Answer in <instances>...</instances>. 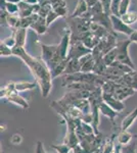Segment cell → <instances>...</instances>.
Wrapping results in <instances>:
<instances>
[{"instance_id": "cell-43", "label": "cell", "mask_w": 137, "mask_h": 153, "mask_svg": "<svg viewBox=\"0 0 137 153\" xmlns=\"http://www.w3.org/2000/svg\"><path fill=\"white\" fill-rule=\"evenodd\" d=\"M2 43H4L6 46H8V47H10V48H14L16 47V38H14V36L12 35L10 38H7L5 39V40H3V41H1Z\"/></svg>"}, {"instance_id": "cell-29", "label": "cell", "mask_w": 137, "mask_h": 153, "mask_svg": "<svg viewBox=\"0 0 137 153\" xmlns=\"http://www.w3.org/2000/svg\"><path fill=\"white\" fill-rule=\"evenodd\" d=\"M19 22V16L17 14H8L6 19V25L12 29H17Z\"/></svg>"}, {"instance_id": "cell-37", "label": "cell", "mask_w": 137, "mask_h": 153, "mask_svg": "<svg viewBox=\"0 0 137 153\" xmlns=\"http://www.w3.org/2000/svg\"><path fill=\"white\" fill-rule=\"evenodd\" d=\"M5 9L9 14H19V5L11 2H6Z\"/></svg>"}, {"instance_id": "cell-30", "label": "cell", "mask_w": 137, "mask_h": 153, "mask_svg": "<svg viewBox=\"0 0 137 153\" xmlns=\"http://www.w3.org/2000/svg\"><path fill=\"white\" fill-rule=\"evenodd\" d=\"M111 66H114V68H118L119 71H123L124 74H130V73H132V71H135V70H133V68H131L130 66H128L127 65H124V63H122L118 60H116L115 62L112 63Z\"/></svg>"}, {"instance_id": "cell-35", "label": "cell", "mask_w": 137, "mask_h": 153, "mask_svg": "<svg viewBox=\"0 0 137 153\" xmlns=\"http://www.w3.org/2000/svg\"><path fill=\"white\" fill-rule=\"evenodd\" d=\"M51 10H52V6L50 4H41L40 10H39L38 14L41 16V18L46 19V16L50 13Z\"/></svg>"}, {"instance_id": "cell-14", "label": "cell", "mask_w": 137, "mask_h": 153, "mask_svg": "<svg viewBox=\"0 0 137 153\" xmlns=\"http://www.w3.org/2000/svg\"><path fill=\"white\" fill-rule=\"evenodd\" d=\"M136 120H137V107L134 108L128 115H126L123 118L121 124V131H128V129L134 124V122Z\"/></svg>"}, {"instance_id": "cell-9", "label": "cell", "mask_w": 137, "mask_h": 153, "mask_svg": "<svg viewBox=\"0 0 137 153\" xmlns=\"http://www.w3.org/2000/svg\"><path fill=\"white\" fill-rule=\"evenodd\" d=\"M91 21H92V23H96V24L100 25V26L104 27V28L108 29L109 32H115L113 29V24H112L111 16L106 14V12L93 16L91 19Z\"/></svg>"}, {"instance_id": "cell-22", "label": "cell", "mask_w": 137, "mask_h": 153, "mask_svg": "<svg viewBox=\"0 0 137 153\" xmlns=\"http://www.w3.org/2000/svg\"><path fill=\"white\" fill-rule=\"evenodd\" d=\"M133 139V135L129 133L128 131H121L119 135L117 136V140H118V144L125 146V145L130 144Z\"/></svg>"}, {"instance_id": "cell-32", "label": "cell", "mask_w": 137, "mask_h": 153, "mask_svg": "<svg viewBox=\"0 0 137 153\" xmlns=\"http://www.w3.org/2000/svg\"><path fill=\"white\" fill-rule=\"evenodd\" d=\"M121 1L122 0H113L111 4V12L113 16H120V5H121Z\"/></svg>"}, {"instance_id": "cell-47", "label": "cell", "mask_w": 137, "mask_h": 153, "mask_svg": "<svg viewBox=\"0 0 137 153\" xmlns=\"http://www.w3.org/2000/svg\"><path fill=\"white\" fill-rule=\"evenodd\" d=\"M129 40L131 42H134V43H137V30L132 33V35L129 37Z\"/></svg>"}, {"instance_id": "cell-8", "label": "cell", "mask_w": 137, "mask_h": 153, "mask_svg": "<svg viewBox=\"0 0 137 153\" xmlns=\"http://www.w3.org/2000/svg\"><path fill=\"white\" fill-rule=\"evenodd\" d=\"M71 37H72V32H71V30L68 29L64 32L61 43L58 44V51L63 59H66L68 57V53H69L70 47H71Z\"/></svg>"}, {"instance_id": "cell-50", "label": "cell", "mask_w": 137, "mask_h": 153, "mask_svg": "<svg viewBox=\"0 0 137 153\" xmlns=\"http://www.w3.org/2000/svg\"><path fill=\"white\" fill-rule=\"evenodd\" d=\"M7 2H11V3H16V4H19V2H22L23 0H6Z\"/></svg>"}, {"instance_id": "cell-11", "label": "cell", "mask_w": 137, "mask_h": 153, "mask_svg": "<svg viewBox=\"0 0 137 153\" xmlns=\"http://www.w3.org/2000/svg\"><path fill=\"white\" fill-rule=\"evenodd\" d=\"M118 84V83H117ZM135 93V90L130 87H127V86H122V85H117L116 91L114 93V96L120 101H124L127 98H129Z\"/></svg>"}, {"instance_id": "cell-38", "label": "cell", "mask_w": 137, "mask_h": 153, "mask_svg": "<svg viewBox=\"0 0 137 153\" xmlns=\"http://www.w3.org/2000/svg\"><path fill=\"white\" fill-rule=\"evenodd\" d=\"M0 54L1 56H9V55H13L12 52V48L6 46L4 43H0Z\"/></svg>"}, {"instance_id": "cell-3", "label": "cell", "mask_w": 137, "mask_h": 153, "mask_svg": "<svg viewBox=\"0 0 137 153\" xmlns=\"http://www.w3.org/2000/svg\"><path fill=\"white\" fill-rule=\"evenodd\" d=\"M41 58L45 61V63L48 66V68L52 71L56 68L61 61L64 60L61 58L58 51V45H47L42 44L41 45Z\"/></svg>"}, {"instance_id": "cell-10", "label": "cell", "mask_w": 137, "mask_h": 153, "mask_svg": "<svg viewBox=\"0 0 137 153\" xmlns=\"http://www.w3.org/2000/svg\"><path fill=\"white\" fill-rule=\"evenodd\" d=\"M103 102H106L109 106H111L113 109H115L118 112H122L125 109V104L123 103V101L118 100L114 95L103 94Z\"/></svg>"}, {"instance_id": "cell-25", "label": "cell", "mask_w": 137, "mask_h": 153, "mask_svg": "<svg viewBox=\"0 0 137 153\" xmlns=\"http://www.w3.org/2000/svg\"><path fill=\"white\" fill-rule=\"evenodd\" d=\"M68 62H69V59H68V58L64 59V60L61 61V62L59 63V65H57L56 68L51 71L52 78L54 79V78H57V76L64 75V71H66L67 65H68Z\"/></svg>"}, {"instance_id": "cell-5", "label": "cell", "mask_w": 137, "mask_h": 153, "mask_svg": "<svg viewBox=\"0 0 137 153\" xmlns=\"http://www.w3.org/2000/svg\"><path fill=\"white\" fill-rule=\"evenodd\" d=\"M69 29L71 30L72 35H80L82 33L90 31V27L92 24L91 19H87L84 18H68Z\"/></svg>"}, {"instance_id": "cell-2", "label": "cell", "mask_w": 137, "mask_h": 153, "mask_svg": "<svg viewBox=\"0 0 137 153\" xmlns=\"http://www.w3.org/2000/svg\"><path fill=\"white\" fill-rule=\"evenodd\" d=\"M72 83H88L95 85L96 87H103V85L106 83V79L94 73H83V71H79L73 75H64L63 76L61 85L64 87H67L69 84Z\"/></svg>"}, {"instance_id": "cell-28", "label": "cell", "mask_w": 137, "mask_h": 153, "mask_svg": "<svg viewBox=\"0 0 137 153\" xmlns=\"http://www.w3.org/2000/svg\"><path fill=\"white\" fill-rule=\"evenodd\" d=\"M103 61L108 66H111L112 63L115 62L117 60V49L115 48L113 50H111L109 52H108L106 54L103 55Z\"/></svg>"}, {"instance_id": "cell-36", "label": "cell", "mask_w": 137, "mask_h": 153, "mask_svg": "<svg viewBox=\"0 0 137 153\" xmlns=\"http://www.w3.org/2000/svg\"><path fill=\"white\" fill-rule=\"evenodd\" d=\"M81 129L83 131V133L85 135H93L94 133V128L91 124H87V123L81 122Z\"/></svg>"}, {"instance_id": "cell-34", "label": "cell", "mask_w": 137, "mask_h": 153, "mask_svg": "<svg viewBox=\"0 0 137 153\" xmlns=\"http://www.w3.org/2000/svg\"><path fill=\"white\" fill-rule=\"evenodd\" d=\"M41 4H50L52 6V9L59 6H67L66 0H44V2Z\"/></svg>"}, {"instance_id": "cell-44", "label": "cell", "mask_w": 137, "mask_h": 153, "mask_svg": "<svg viewBox=\"0 0 137 153\" xmlns=\"http://www.w3.org/2000/svg\"><path fill=\"white\" fill-rule=\"evenodd\" d=\"M53 10L55 11L57 14H58L59 18H66V16H67V13H68V10H67V7H66V6H59V7H56V8H54Z\"/></svg>"}, {"instance_id": "cell-18", "label": "cell", "mask_w": 137, "mask_h": 153, "mask_svg": "<svg viewBox=\"0 0 137 153\" xmlns=\"http://www.w3.org/2000/svg\"><path fill=\"white\" fill-rule=\"evenodd\" d=\"M81 70H82V65H81L80 61H79V59H71V60H69L64 76V75H73V74L81 71Z\"/></svg>"}, {"instance_id": "cell-23", "label": "cell", "mask_w": 137, "mask_h": 153, "mask_svg": "<svg viewBox=\"0 0 137 153\" xmlns=\"http://www.w3.org/2000/svg\"><path fill=\"white\" fill-rule=\"evenodd\" d=\"M106 68H108V65L104 63L103 58L101 57V58L96 59L95 60V66H94L93 71H92V73L96 74V75H98V76H103L104 74H106Z\"/></svg>"}, {"instance_id": "cell-45", "label": "cell", "mask_w": 137, "mask_h": 153, "mask_svg": "<svg viewBox=\"0 0 137 153\" xmlns=\"http://www.w3.org/2000/svg\"><path fill=\"white\" fill-rule=\"evenodd\" d=\"M35 153H46L45 149H44V146H43V143H42L41 141H37Z\"/></svg>"}, {"instance_id": "cell-41", "label": "cell", "mask_w": 137, "mask_h": 153, "mask_svg": "<svg viewBox=\"0 0 137 153\" xmlns=\"http://www.w3.org/2000/svg\"><path fill=\"white\" fill-rule=\"evenodd\" d=\"M113 0H99V2L101 3V5L103 7V10L106 12V14L109 16H112V12H111V4Z\"/></svg>"}, {"instance_id": "cell-48", "label": "cell", "mask_w": 137, "mask_h": 153, "mask_svg": "<svg viewBox=\"0 0 137 153\" xmlns=\"http://www.w3.org/2000/svg\"><path fill=\"white\" fill-rule=\"evenodd\" d=\"M85 1H86V3H87V5H88V7L90 8V7L95 5L97 2L99 1V0H85Z\"/></svg>"}, {"instance_id": "cell-15", "label": "cell", "mask_w": 137, "mask_h": 153, "mask_svg": "<svg viewBox=\"0 0 137 153\" xmlns=\"http://www.w3.org/2000/svg\"><path fill=\"white\" fill-rule=\"evenodd\" d=\"M90 31L93 33V35L96 37L97 39L101 40V39L106 38L108 37V35L111 32L109 31L108 29H106L104 27L100 26V25L96 24V23H92L91 24V27H90Z\"/></svg>"}, {"instance_id": "cell-20", "label": "cell", "mask_w": 137, "mask_h": 153, "mask_svg": "<svg viewBox=\"0 0 137 153\" xmlns=\"http://www.w3.org/2000/svg\"><path fill=\"white\" fill-rule=\"evenodd\" d=\"M47 28H48V26H47V24H46V19L41 18L40 16H39V19L31 26V29L35 30L36 33L39 34V35L45 34L47 32Z\"/></svg>"}, {"instance_id": "cell-7", "label": "cell", "mask_w": 137, "mask_h": 153, "mask_svg": "<svg viewBox=\"0 0 137 153\" xmlns=\"http://www.w3.org/2000/svg\"><path fill=\"white\" fill-rule=\"evenodd\" d=\"M111 19H112V24H113V29L116 33L117 32H120V33H123V34H125V35L130 37L132 35V33L135 31V30L132 29L130 26H128V25H126L124 23V22L122 21V19L119 18V16H116L112 14Z\"/></svg>"}, {"instance_id": "cell-33", "label": "cell", "mask_w": 137, "mask_h": 153, "mask_svg": "<svg viewBox=\"0 0 137 153\" xmlns=\"http://www.w3.org/2000/svg\"><path fill=\"white\" fill-rule=\"evenodd\" d=\"M94 66H95V59L91 58V59H89L86 63H84L83 66H82L81 71H83V73H92Z\"/></svg>"}, {"instance_id": "cell-39", "label": "cell", "mask_w": 137, "mask_h": 153, "mask_svg": "<svg viewBox=\"0 0 137 153\" xmlns=\"http://www.w3.org/2000/svg\"><path fill=\"white\" fill-rule=\"evenodd\" d=\"M136 143L131 142L130 144L122 146V153H136Z\"/></svg>"}, {"instance_id": "cell-17", "label": "cell", "mask_w": 137, "mask_h": 153, "mask_svg": "<svg viewBox=\"0 0 137 153\" xmlns=\"http://www.w3.org/2000/svg\"><path fill=\"white\" fill-rule=\"evenodd\" d=\"M17 5H19V14H17V16H19L21 19L28 18V16H32V14L34 13L33 5H31V4L25 2L24 0L22 2H19Z\"/></svg>"}, {"instance_id": "cell-21", "label": "cell", "mask_w": 137, "mask_h": 153, "mask_svg": "<svg viewBox=\"0 0 137 153\" xmlns=\"http://www.w3.org/2000/svg\"><path fill=\"white\" fill-rule=\"evenodd\" d=\"M73 106L78 108L79 110H81L84 114L91 113V104H90L89 99H79V100L75 101Z\"/></svg>"}, {"instance_id": "cell-42", "label": "cell", "mask_w": 137, "mask_h": 153, "mask_svg": "<svg viewBox=\"0 0 137 153\" xmlns=\"http://www.w3.org/2000/svg\"><path fill=\"white\" fill-rule=\"evenodd\" d=\"M59 18V16L56 13L55 11L52 9V10L50 11V13L48 14V16H46V24H47V26H49L51 23H53L54 21H55L56 19H58Z\"/></svg>"}, {"instance_id": "cell-4", "label": "cell", "mask_w": 137, "mask_h": 153, "mask_svg": "<svg viewBox=\"0 0 137 153\" xmlns=\"http://www.w3.org/2000/svg\"><path fill=\"white\" fill-rule=\"evenodd\" d=\"M132 42L129 40H122V41H118L116 46L117 49V60L120 61V62L124 63V65H127L128 66H130L131 68L135 70V65H134L133 61L129 55V46Z\"/></svg>"}, {"instance_id": "cell-6", "label": "cell", "mask_w": 137, "mask_h": 153, "mask_svg": "<svg viewBox=\"0 0 137 153\" xmlns=\"http://www.w3.org/2000/svg\"><path fill=\"white\" fill-rule=\"evenodd\" d=\"M92 53V50L89 48H87L83 44V42L81 41H76V42H71V47H70L69 53H68V58L69 60L71 59H79L82 56L86 55V54Z\"/></svg>"}, {"instance_id": "cell-24", "label": "cell", "mask_w": 137, "mask_h": 153, "mask_svg": "<svg viewBox=\"0 0 137 153\" xmlns=\"http://www.w3.org/2000/svg\"><path fill=\"white\" fill-rule=\"evenodd\" d=\"M37 82H17L14 83V89L16 92H23V91L32 90L37 86Z\"/></svg>"}, {"instance_id": "cell-19", "label": "cell", "mask_w": 137, "mask_h": 153, "mask_svg": "<svg viewBox=\"0 0 137 153\" xmlns=\"http://www.w3.org/2000/svg\"><path fill=\"white\" fill-rule=\"evenodd\" d=\"M89 7L87 5L85 0H79L78 3L76 5V8L73 11V13L70 16V18H81L84 13L88 11Z\"/></svg>"}, {"instance_id": "cell-26", "label": "cell", "mask_w": 137, "mask_h": 153, "mask_svg": "<svg viewBox=\"0 0 137 153\" xmlns=\"http://www.w3.org/2000/svg\"><path fill=\"white\" fill-rule=\"evenodd\" d=\"M117 138V135H112L111 136V138L108 140V141L106 142V144L103 145V148L100 149V153H112L113 152V150H114V148H115V139Z\"/></svg>"}, {"instance_id": "cell-1", "label": "cell", "mask_w": 137, "mask_h": 153, "mask_svg": "<svg viewBox=\"0 0 137 153\" xmlns=\"http://www.w3.org/2000/svg\"><path fill=\"white\" fill-rule=\"evenodd\" d=\"M13 55L17 56L26 63L31 71L32 75L34 76L36 82L38 83L39 87L41 89V94L44 98L48 97L52 89V75L51 71L48 68V66L41 57H33L24 47H14L12 48Z\"/></svg>"}, {"instance_id": "cell-49", "label": "cell", "mask_w": 137, "mask_h": 153, "mask_svg": "<svg viewBox=\"0 0 137 153\" xmlns=\"http://www.w3.org/2000/svg\"><path fill=\"white\" fill-rule=\"evenodd\" d=\"M112 153H122V145H120V144L116 145Z\"/></svg>"}, {"instance_id": "cell-40", "label": "cell", "mask_w": 137, "mask_h": 153, "mask_svg": "<svg viewBox=\"0 0 137 153\" xmlns=\"http://www.w3.org/2000/svg\"><path fill=\"white\" fill-rule=\"evenodd\" d=\"M129 5H130V0H122L120 5V16H124L128 12Z\"/></svg>"}, {"instance_id": "cell-12", "label": "cell", "mask_w": 137, "mask_h": 153, "mask_svg": "<svg viewBox=\"0 0 137 153\" xmlns=\"http://www.w3.org/2000/svg\"><path fill=\"white\" fill-rule=\"evenodd\" d=\"M7 100H8L9 102L13 103V104L21 106L24 109H28L29 108L28 101L25 99L24 97H22V96L19 94V92H16V91H13L12 93H10V94L8 95V97H7Z\"/></svg>"}, {"instance_id": "cell-13", "label": "cell", "mask_w": 137, "mask_h": 153, "mask_svg": "<svg viewBox=\"0 0 137 153\" xmlns=\"http://www.w3.org/2000/svg\"><path fill=\"white\" fill-rule=\"evenodd\" d=\"M99 110H100L101 114L108 117L109 120H111L112 123H113V124L115 123V118H116L119 115L118 111H116L115 109H113L111 106H109L106 102H103V101L100 103V106H99Z\"/></svg>"}, {"instance_id": "cell-16", "label": "cell", "mask_w": 137, "mask_h": 153, "mask_svg": "<svg viewBox=\"0 0 137 153\" xmlns=\"http://www.w3.org/2000/svg\"><path fill=\"white\" fill-rule=\"evenodd\" d=\"M12 35L16 38V47H25L26 37H27V29H23V28L13 29V34Z\"/></svg>"}, {"instance_id": "cell-46", "label": "cell", "mask_w": 137, "mask_h": 153, "mask_svg": "<svg viewBox=\"0 0 137 153\" xmlns=\"http://www.w3.org/2000/svg\"><path fill=\"white\" fill-rule=\"evenodd\" d=\"M132 89L137 90V71H133V85H132Z\"/></svg>"}, {"instance_id": "cell-27", "label": "cell", "mask_w": 137, "mask_h": 153, "mask_svg": "<svg viewBox=\"0 0 137 153\" xmlns=\"http://www.w3.org/2000/svg\"><path fill=\"white\" fill-rule=\"evenodd\" d=\"M121 19L126 25L130 26V25L135 24L137 22V12L136 11H128L126 14L122 16Z\"/></svg>"}, {"instance_id": "cell-31", "label": "cell", "mask_w": 137, "mask_h": 153, "mask_svg": "<svg viewBox=\"0 0 137 153\" xmlns=\"http://www.w3.org/2000/svg\"><path fill=\"white\" fill-rule=\"evenodd\" d=\"M51 147L55 150L56 153H70L71 150H73L72 147L67 144V143H64V144H61V145L53 144V145H51Z\"/></svg>"}]
</instances>
